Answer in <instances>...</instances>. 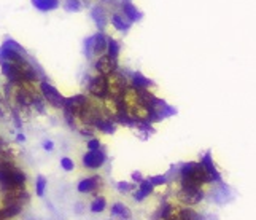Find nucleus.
Returning <instances> with one entry per match:
<instances>
[{"mask_svg":"<svg viewBox=\"0 0 256 220\" xmlns=\"http://www.w3.org/2000/svg\"><path fill=\"white\" fill-rule=\"evenodd\" d=\"M116 67H118L116 58L108 55V53L100 55L99 59H97V63H96V69L100 75H110L113 72H116Z\"/></svg>","mask_w":256,"mask_h":220,"instance_id":"6","label":"nucleus"},{"mask_svg":"<svg viewBox=\"0 0 256 220\" xmlns=\"http://www.w3.org/2000/svg\"><path fill=\"white\" fill-rule=\"evenodd\" d=\"M34 5L43 12H48V10H54L59 4L58 0H34Z\"/></svg>","mask_w":256,"mask_h":220,"instance_id":"14","label":"nucleus"},{"mask_svg":"<svg viewBox=\"0 0 256 220\" xmlns=\"http://www.w3.org/2000/svg\"><path fill=\"white\" fill-rule=\"evenodd\" d=\"M88 148H90V150H97V148H100V142H99V139H91V140H88Z\"/></svg>","mask_w":256,"mask_h":220,"instance_id":"23","label":"nucleus"},{"mask_svg":"<svg viewBox=\"0 0 256 220\" xmlns=\"http://www.w3.org/2000/svg\"><path fill=\"white\" fill-rule=\"evenodd\" d=\"M105 161H107V153L100 150V148H97V150H90L83 156V164L88 169H99L105 164Z\"/></svg>","mask_w":256,"mask_h":220,"instance_id":"5","label":"nucleus"},{"mask_svg":"<svg viewBox=\"0 0 256 220\" xmlns=\"http://www.w3.org/2000/svg\"><path fill=\"white\" fill-rule=\"evenodd\" d=\"M43 148H45L46 152H51L52 148H54V144H52L51 140H45V142H43Z\"/></svg>","mask_w":256,"mask_h":220,"instance_id":"24","label":"nucleus"},{"mask_svg":"<svg viewBox=\"0 0 256 220\" xmlns=\"http://www.w3.org/2000/svg\"><path fill=\"white\" fill-rule=\"evenodd\" d=\"M18 140H20V142H24V140H26L24 134H20V136H18Z\"/></svg>","mask_w":256,"mask_h":220,"instance_id":"26","label":"nucleus"},{"mask_svg":"<svg viewBox=\"0 0 256 220\" xmlns=\"http://www.w3.org/2000/svg\"><path fill=\"white\" fill-rule=\"evenodd\" d=\"M112 215L118 217V218H124V220H129L132 217V212L130 209L126 207L122 203H114L112 206Z\"/></svg>","mask_w":256,"mask_h":220,"instance_id":"12","label":"nucleus"},{"mask_svg":"<svg viewBox=\"0 0 256 220\" xmlns=\"http://www.w3.org/2000/svg\"><path fill=\"white\" fill-rule=\"evenodd\" d=\"M178 220H204L200 214L190 207H182L178 209Z\"/></svg>","mask_w":256,"mask_h":220,"instance_id":"13","label":"nucleus"},{"mask_svg":"<svg viewBox=\"0 0 256 220\" xmlns=\"http://www.w3.org/2000/svg\"><path fill=\"white\" fill-rule=\"evenodd\" d=\"M46 179L43 177V175H40V177L37 179V185H35V190H37V195L38 196H43L45 195V188H46Z\"/></svg>","mask_w":256,"mask_h":220,"instance_id":"18","label":"nucleus"},{"mask_svg":"<svg viewBox=\"0 0 256 220\" xmlns=\"http://www.w3.org/2000/svg\"><path fill=\"white\" fill-rule=\"evenodd\" d=\"M153 185H152V182L150 180H142V182H138V190L136 191V195H134V198H136V201H144L150 193L153 191Z\"/></svg>","mask_w":256,"mask_h":220,"instance_id":"11","label":"nucleus"},{"mask_svg":"<svg viewBox=\"0 0 256 220\" xmlns=\"http://www.w3.org/2000/svg\"><path fill=\"white\" fill-rule=\"evenodd\" d=\"M180 180L188 182V183H194V185H204V183H208V174L204 169L202 163H184L180 168Z\"/></svg>","mask_w":256,"mask_h":220,"instance_id":"1","label":"nucleus"},{"mask_svg":"<svg viewBox=\"0 0 256 220\" xmlns=\"http://www.w3.org/2000/svg\"><path fill=\"white\" fill-rule=\"evenodd\" d=\"M105 206H107V201H105V198H96L92 201V204H91V212L97 214V212H102V210L105 209Z\"/></svg>","mask_w":256,"mask_h":220,"instance_id":"17","label":"nucleus"},{"mask_svg":"<svg viewBox=\"0 0 256 220\" xmlns=\"http://www.w3.org/2000/svg\"><path fill=\"white\" fill-rule=\"evenodd\" d=\"M148 180L152 182L153 187H160V185H164V183L167 182V175H153V177H150Z\"/></svg>","mask_w":256,"mask_h":220,"instance_id":"19","label":"nucleus"},{"mask_svg":"<svg viewBox=\"0 0 256 220\" xmlns=\"http://www.w3.org/2000/svg\"><path fill=\"white\" fill-rule=\"evenodd\" d=\"M94 126L97 129H100L102 133H105V134H113L114 131H116V123H114L110 117H102V118H99V120L94 123Z\"/></svg>","mask_w":256,"mask_h":220,"instance_id":"10","label":"nucleus"},{"mask_svg":"<svg viewBox=\"0 0 256 220\" xmlns=\"http://www.w3.org/2000/svg\"><path fill=\"white\" fill-rule=\"evenodd\" d=\"M107 45H108V39L105 35L99 34L96 35L94 39H91L88 42V55H104L107 51Z\"/></svg>","mask_w":256,"mask_h":220,"instance_id":"7","label":"nucleus"},{"mask_svg":"<svg viewBox=\"0 0 256 220\" xmlns=\"http://www.w3.org/2000/svg\"><path fill=\"white\" fill-rule=\"evenodd\" d=\"M112 23H113L114 28L120 29V31L128 29V26L130 24V21H128L122 15H113V16H112Z\"/></svg>","mask_w":256,"mask_h":220,"instance_id":"15","label":"nucleus"},{"mask_svg":"<svg viewBox=\"0 0 256 220\" xmlns=\"http://www.w3.org/2000/svg\"><path fill=\"white\" fill-rule=\"evenodd\" d=\"M60 166H62V168H64L66 171H74V168H75L74 161L70 160V158H67V156L60 158Z\"/></svg>","mask_w":256,"mask_h":220,"instance_id":"21","label":"nucleus"},{"mask_svg":"<svg viewBox=\"0 0 256 220\" xmlns=\"http://www.w3.org/2000/svg\"><path fill=\"white\" fill-rule=\"evenodd\" d=\"M202 199H204V191L200 190V185L180 180V190L176 191V201L178 203L184 206H196Z\"/></svg>","mask_w":256,"mask_h":220,"instance_id":"2","label":"nucleus"},{"mask_svg":"<svg viewBox=\"0 0 256 220\" xmlns=\"http://www.w3.org/2000/svg\"><path fill=\"white\" fill-rule=\"evenodd\" d=\"M100 183H102V180H100L99 175H91V177H86L84 180H82L80 183H78V191L80 193H92L100 187Z\"/></svg>","mask_w":256,"mask_h":220,"instance_id":"9","label":"nucleus"},{"mask_svg":"<svg viewBox=\"0 0 256 220\" xmlns=\"http://www.w3.org/2000/svg\"><path fill=\"white\" fill-rule=\"evenodd\" d=\"M40 93H42L43 98H45V101L48 104H51L52 107H62V105H64L66 99L60 96V93L52 85H50L46 82H42L40 83Z\"/></svg>","mask_w":256,"mask_h":220,"instance_id":"4","label":"nucleus"},{"mask_svg":"<svg viewBox=\"0 0 256 220\" xmlns=\"http://www.w3.org/2000/svg\"><path fill=\"white\" fill-rule=\"evenodd\" d=\"M150 85H152V82H150L148 78H145L144 75H140V74H136L134 78H132V86L138 88V90H142V88H148Z\"/></svg>","mask_w":256,"mask_h":220,"instance_id":"16","label":"nucleus"},{"mask_svg":"<svg viewBox=\"0 0 256 220\" xmlns=\"http://www.w3.org/2000/svg\"><path fill=\"white\" fill-rule=\"evenodd\" d=\"M132 180H134V182H142L144 180L142 174H140V172H132Z\"/></svg>","mask_w":256,"mask_h":220,"instance_id":"25","label":"nucleus"},{"mask_svg":"<svg viewBox=\"0 0 256 220\" xmlns=\"http://www.w3.org/2000/svg\"><path fill=\"white\" fill-rule=\"evenodd\" d=\"M66 8H67L68 12H72V10L74 12H78V10H80V4H78V0H68Z\"/></svg>","mask_w":256,"mask_h":220,"instance_id":"22","label":"nucleus"},{"mask_svg":"<svg viewBox=\"0 0 256 220\" xmlns=\"http://www.w3.org/2000/svg\"><path fill=\"white\" fill-rule=\"evenodd\" d=\"M88 90L94 96L96 99H105L108 96V83H107V75H97L88 85Z\"/></svg>","mask_w":256,"mask_h":220,"instance_id":"3","label":"nucleus"},{"mask_svg":"<svg viewBox=\"0 0 256 220\" xmlns=\"http://www.w3.org/2000/svg\"><path fill=\"white\" fill-rule=\"evenodd\" d=\"M116 188H118L120 193H129L130 190H134V185H132V183H129V182H118L116 183Z\"/></svg>","mask_w":256,"mask_h":220,"instance_id":"20","label":"nucleus"},{"mask_svg":"<svg viewBox=\"0 0 256 220\" xmlns=\"http://www.w3.org/2000/svg\"><path fill=\"white\" fill-rule=\"evenodd\" d=\"M200 163H202V166H204V169L207 171L210 182H222V174L216 171L215 164H214V160H212V153L210 152H207L204 156H202Z\"/></svg>","mask_w":256,"mask_h":220,"instance_id":"8","label":"nucleus"}]
</instances>
